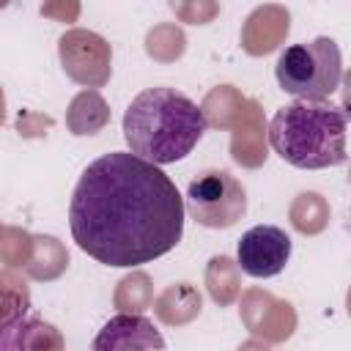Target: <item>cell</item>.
I'll return each mask as SVG.
<instances>
[{
    "label": "cell",
    "instance_id": "8992f818",
    "mask_svg": "<svg viewBox=\"0 0 351 351\" xmlns=\"http://www.w3.org/2000/svg\"><path fill=\"white\" fill-rule=\"evenodd\" d=\"M236 261L250 277H274L291 261V236L277 225H252L236 244Z\"/></svg>",
    "mask_w": 351,
    "mask_h": 351
},
{
    "label": "cell",
    "instance_id": "3957f363",
    "mask_svg": "<svg viewBox=\"0 0 351 351\" xmlns=\"http://www.w3.org/2000/svg\"><path fill=\"white\" fill-rule=\"evenodd\" d=\"M269 143L299 170H326L346 162V112L332 101L296 99L269 121Z\"/></svg>",
    "mask_w": 351,
    "mask_h": 351
},
{
    "label": "cell",
    "instance_id": "52a82bcc",
    "mask_svg": "<svg viewBox=\"0 0 351 351\" xmlns=\"http://www.w3.org/2000/svg\"><path fill=\"white\" fill-rule=\"evenodd\" d=\"M90 351H167V346L151 318L118 313L96 332Z\"/></svg>",
    "mask_w": 351,
    "mask_h": 351
},
{
    "label": "cell",
    "instance_id": "5b68a950",
    "mask_svg": "<svg viewBox=\"0 0 351 351\" xmlns=\"http://www.w3.org/2000/svg\"><path fill=\"white\" fill-rule=\"evenodd\" d=\"M189 217L211 230L233 228L247 214V192L228 170H206L186 186Z\"/></svg>",
    "mask_w": 351,
    "mask_h": 351
},
{
    "label": "cell",
    "instance_id": "7a4b0ae2",
    "mask_svg": "<svg viewBox=\"0 0 351 351\" xmlns=\"http://www.w3.org/2000/svg\"><path fill=\"white\" fill-rule=\"evenodd\" d=\"M206 112L176 88H145L123 112V137L134 156L162 167L186 159L206 134Z\"/></svg>",
    "mask_w": 351,
    "mask_h": 351
},
{
    "label": "cell",
    "instance_id": "6da1fadb",
    "mask_svg": "<svg viewBox=\"0 0 351 351\" xmlns=\"http://www.w3.org/2000/svg\"><path fill=\"white\" fill-rule=\"evenodd\" d=\"M184 214L186 203L162 167L132 151H110L82 170L69 203V228L93 261L134 269L176 250Z\"/></svg>",
    "mask_w": 351,
    "mask_h": 351
},
{
    "label": "cell",
    "instance_id": "277c9868",
    "mask_svg": "<svg viewBox=\"0 0 351 351\" xmlns=\"http://www.w3.org/2000/svg\"><path fill=\"white\" fill-rule=\"evenodd\" d=\"M277 85L307 101H324L340 88L343 80V55L335 38L318 36L313 41L291 44L280 52L274 66Z\"/></svg>",
    "mask_w": 351,
    "mask_h": 351
}]
</instances>
